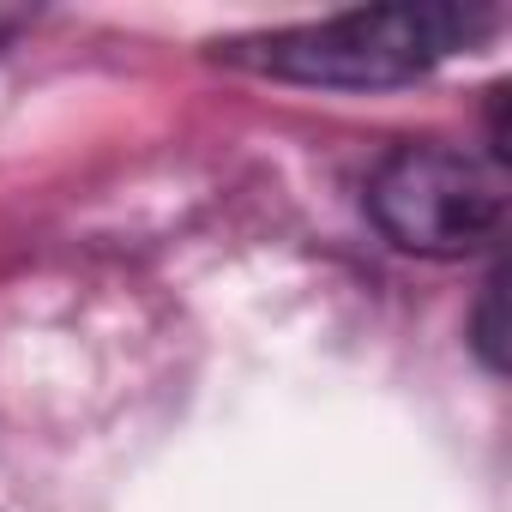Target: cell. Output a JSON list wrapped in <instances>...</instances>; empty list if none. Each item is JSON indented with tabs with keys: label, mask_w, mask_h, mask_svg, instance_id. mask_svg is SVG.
<instances>
[{
	"label": "cell",
	"mask_w": 512,
	"mask_h": 512,
	"mask_svg": "<svg viewBox=\"0 0 512 512\" xmlns=\"http://www.w3.org/2000/svg\"><path fill=\"white\" fill-rule=\"evenodd\" d=\"M482 25L488 13L476 7H368V13L326 19V25H296L260 43H241L229 55L296 85L374 91V85H404L428 73L434 61L464 49Z\"/></svg>",
	"instance_id": "cell-1"
},
{
	"label": "cell",
	"mask_w": 512,
	"mask_h": 512,
	"mask_svg": "<svg viewBox=\"0 0 512 512\" xmlns=\"http://www.w3.org/2000/svg\"><path fill=\"white\" fill-rule=\"evenodd\" d=\"M374 223L428 260H464L506 223V169L458 145H398L368 181Z\"/></svg>",
	"instance_id": "cell-2"
}]
</instances>
